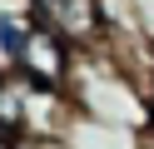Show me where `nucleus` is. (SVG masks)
Wrapping results in <instances>:
<instances>
[{"label":"nucleus","instance_id":"obj_1","mask_svg":"<svg viewBox=\"0 0 154 149\" xmlns=\"http://www.w3.org/2000/svg\"><path fill=\"white\" fill-rule=\"evenodd\" d=\"M75 55L80 50L70 45V40L60 35L55 25H35L30 40H25L20 50V65H15V75H25L30 85H50V89H70V70H75Z\"/></svg>","mask_w":154,"mask_h":149},{"label":"nucleus","instance_id":"obj_2","mask_svg":"<svg viewBox=\"0 0 154 149\" xmlns=\"http://www.w3.org/2000/svg\"><path fill=\"white\" fill-rule=\"evenodd\" d=\"M45 25H55L75 50H100L104 45V20H100V0H40Z\"/></svg>","mask_w":154,"mask_h":149},{"label":"nucleus","instance_id":"obj_3","mask_svg":"<svg viewBox=\"0 0 154 149\" xmlns=\"http://www.w3.org/2000/svg\"><path fill=\"white\" fill-rule=\"evenodd\" d=\"M65 139H70L75 149H144V134H134V129H124V124H104V119L80 114V109H75L70 124H65Z\"/></svg>","mask_w":154,"mask_h":149},{"label":"nucleus","instance_id":"obj_4","mask_svg":"<svg viewBox=\"0 0 154 149\" xmlns=\"http://www.w3.org/2000/svg\"><path fill=\"white\" fill-rule=\"evenodd\" d=\"M25 149H75L65 134H55V139H25Z\"/></svg>","mask_w":154,"mask_h":149},{"label":"nucleus","instance_id":"obj_5","mask_svg":"<svg viewBox=\"0 0 154 149\" xmlns=\"http://www.w3.org/2000/svg\"><path fill=\"white\" fill-rule=\"evenodd\" d=\"M139 5V20H144V30H149V40H154V0H134Z\"/></svg>","mask_w":154,"mask_h":149},{"label":"nucleus","instance_id":"obj_6","mask_svg":"<svg viewBox=\"0 0 154 149\" xmlns=\"http://www.w3.org/2000/svg\"><path fill=\"white\" fill-rule=\"evenodd\" d=\"M0 149H25V139L15 134V129H5V124H0Z\"/></svg>","mask_w":154,"mask_h":149},{"label":"nucleus","instance_id":"obj_7","mask_svg":"<svg viewBox=\"0 0 154 149\" xmlns=\"http://www.w3.org/2000/svg\"><path fill=\"white\" fill-rule=\"evenodd\" d=\"M144 149H154V134H144Z\"/></svg>","mask_w":154,"mask_h":149}]
</instances>
